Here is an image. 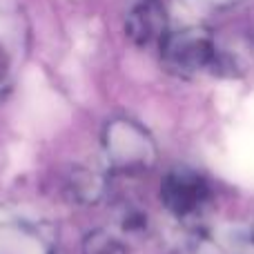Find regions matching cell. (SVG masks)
<instances>
[{"instance_id":"1","label":"cell","mask_w":254,"mask_h":254,"mask_svg":"<svg viewBox=\"0 0 254 254\" xmlns=\"http://www.w3.org/2000/svg\"><path fill=\"white\" fill-rule=\"evenodd\" d=\"M161 52L167 67L183 76L214 69L219 65V52L214 47V40L196 29L167 34L161 43Z\"/></svg>"},{"instance_id":"2","label":"cell","mask_w":254,"mask_h":254,"mask_svg":"<svg viewBox=\"0 0 254 254\" xmlns=\"http://www.w3.org/2000/svg\"><path fill=\"white\" fill-rule=\"evenodd\" d=\"M161 198L167 210L176 216H188L196 212L207 198V185L194 172H170L163 181Z\"/></svg>"},{"instance_id":"3","label":"cell","mask_w":254,"mask_h":254,"mask_svg":"<svg viewBox=\"0 0 254 254\" xmlns=\"http://www.w3.org/2000/svg\"><path fill=\"white\" fill-rule=\"evenodd\" d=\"M125 29H127V36L136 45L163 43V38L167 36L165 7L158 0H140L129 11V16H127Z\"/></svg>"},{"instance_id":"4","label":"cell","mask_w":254,"mask_h":254,"mask_svg":"<svg viewBox=\"0 0 254 254\" xmlns=\"http://www.w3.org/2000/svg\"><path fill=\"white\" fill-rule=\"evenodd\" d=\"M83 254H123V246L105 230H96L85 239Z\"/></svg>"}]
</instances>
